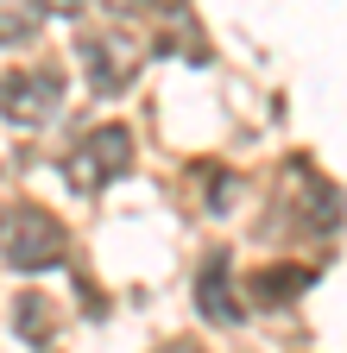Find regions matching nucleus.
<instances>
[{
	"label": "nucleus",
	"instance_id": "f257e3e1",
	"mask_svg": "<svg viewBox=\"0 0 347 353\" xmlns=\"http://www.w3.org/2000/svg\"><path fill=\"white\" fill-rule=\"evenodd\" d=\"M0 259L19 265V272H45V265L63 259V228H57L45 208L19 202V208L0 214Z\"/></svg>",
	"mask_w": 347,
	"mask_h": 353
},
{
	"label": "nucleus",
	"instance_id": "f03ea898",
	"mask_svg": "<svg viewBox=\"0 0 347 353\" xmlns=\"http://www.w3.org/2000/svg\"><path fill=\"white\" fill-rule=\"evenodd\" d=\"M126 158H133V139H126L120 126H101V132H89V139L63 158V176H70L82 196H95L101 183H114V176L126 170Z\"/></svg>",
	"mask_w": 347,
	"mask_h": 353
},
{
	"label": "nucleus",
	"instance_id": "7ed1b4c3",
	"mask_svg": "<svg viewBox=\"0 0 347 353\" xmlns=\"http://www.w3.org/2000/svg\"><path fill=\"white\" fill-rule=\"evenodd\" d=\"M63 101V82L51 70H13V76H0V114L19 120V126H45Z\"/></svg>",
	"mask_w": 347,
	"mask_h": 353
},
{
	"label": "nucleus",
	"instance_id": "20e7f679",
	"mask_svg": "<svg viewBox=\"0 0 347 353\" xmlns=\"http://www.w3.org/2000/svg\"><path fill=\"white\" fill-rule=\"evenodd\" d=\"M82 70H89L95 95H120V88L139 76V44L133 38H89L82 44Z\"/></svg>",
	"mask_w": 347,
	"mask_h": 353
},
{
	"label": "nucleus",
	"instance_id": "39448f33",
	"mask_svg": "<svg viewBox=\"0 0 347 353\" xmlns=\"http://www.w3.org/2000/svg\"><path fill=\"white\" fill-rule=\"evenodd\" d=\"M38 13H45V0H0V44L32 38L38 32Z\"/></svg>",
	"mask_w": 347,
	"mask_h": 353
},
{
	"label": "nucleus",
	"instance_id": "423d86ee",
	"mask_svg": "<svg viewBox=\"0 0 347 353\" xmlns=\"http://www.w3.org/2000/svg\"><path fill=\"white\" fill-rule=\"evenodd\" d=\"M45 7H63V13H76V7H82V0H45Z\"/></svg>",
	"mask_w": 347,
	"mask_h": 353
},
{
	"label": "nucleus",
	"instance_id": "0eeeda50",
	"mask_svg": "<svg viewBox=\"0 0 347 353\" xmlns=\"http://www.w3.org/2000/svg\"><path fill=\"white\" fill-rule=\"evenodd\" d=\"M164 353H196V347H190V341H170V347H164Z\"/></svg>",
	"mask_w": 347,
	"mask_h": 353
}]
</instances>
